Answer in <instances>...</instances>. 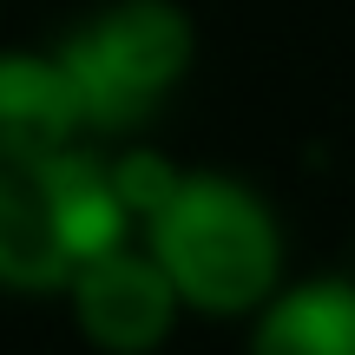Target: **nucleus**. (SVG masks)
Here are the masks:
<instances>
[{"label": "nucleus", "instance_id": "f03ea898", "mask_svg": "<svg viewBox=\"0 0 355 355\" xmlns=\"http://www.w3.org/2000/svg\"><path fill=\"white\" fill-rule=\"evenodd\" d=\"M139 237L112 191V165L86 145L40 165H0V290L66 296L99 250Z\"/></svg>", "mask_w": 355, "mask_h": 355}, {"label": "nucleus", "instance_id": "f257e3e1", "mask_svg": "<svg viewBox=\"0 0 355 355\" xmlns=\"http://www.w3.org/2000/svg\"><path fill=\"white\" fill-rule=\"evenodd\" d=\"M191 316H250L283 283V224L257 184L230 171H178L171 198L139 224Z\"/></svg>", "mask_w": 355, "mask_h": 355}, {"label": "nucleus", "instance_id": "39448f33", "mask_svg": "<svg viewBox=\"0 0 355 355\" xmlns=\"http://www.w3.org/2000/svg\"><path fill=\"white\" fill-rule=\"evenodd\" d=\"M73 145H86V119L60 53L0 46V165H40Z\"/></svg>", "mask_w": 355, "mask_h": 355}, {"label": "nucleus", "instance_id": "423d86ee", "mask_svg": "<svg viewBox=\"0 0 355 355\" xmlns=\"http://www.w3.org/2000/svg\"><path fill=\"white\" fill-rule=\"evenodd\" d=\"M243 355H355V277H283L250 309Z\"/></svg>", "mask_w": 355, "mask_h": 355}, {"label": "nucleus", "instance_id": "0eeeda50", "mask_svg": "<svg viewBox=\"0 0 355 355\" xmlns=\"http://www.w3.org/2000/svg\"><path fill=\"white\" fill-rule=\"evenodd\" d=\"M105 165H112V191H119V204L132 211V224H145V217L171 198L178 171H184V165H171L165 152H152V145H132V152L105 158Z\"/></svg>", "mask_w": 355, "mask_h": 355}, {"label": "nucleus", "instance_id": "20e7f679", "mask_svg": "<svg viewBox=\"0 0 355 355\" xmlns=\"http://www.w3.org/2000/svg\"><path fill=\"white\" fill-rule=\"evenodd\" d=\"M60 303L73 309V329L99 355H158L171 343L178 316H184L171 277L158 270V257L145 250L139 237L99 250L73 283H66Z\"/></svg>", "mask_w": 355, "mask_h": 355}, {"label": "nucleus", "instance_id": "7ed1b4c3", "mask_svg": "<svg viewBox=\"0 0 355 355\" xmlns=\"http://www.w3.org/2000/svg\"><path fill=\"white\" fill-rule=\"evenodd\" d=\"M53 53L73 79L86 139H125L152 125L165 99L191 79L198 26L178 0H105Z\"/></svg>", "mask_w": 355, "mask_h": 355}]
</instances>
